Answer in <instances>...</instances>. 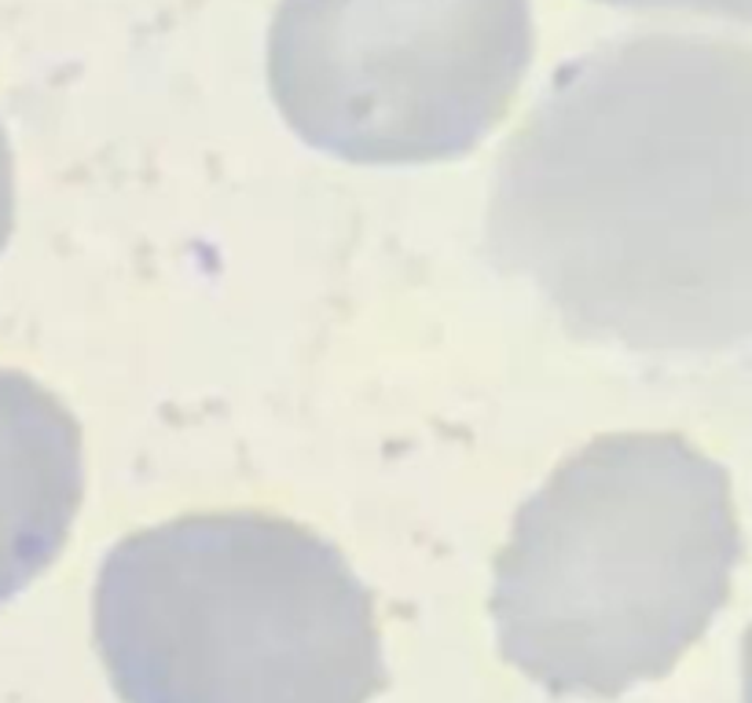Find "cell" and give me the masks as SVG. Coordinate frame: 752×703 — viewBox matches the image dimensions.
<instances>
[{"label": "cell", "mask_w": 752, "mask_h": 703, "mask_svg": "<svg viewBox=\"0 0 752 703\" xmlns=\"http://www.w3.org/2000/svg\"><path fill=\"white\" fill-rule=\"evenodd\" d=\"M485 253L580 341H752V55L624 38L565 63L499 155Z\"/></svg>", "instance_id": "cell-1"}, {"label": "cell", "mask_w": 752, "mask_h": 703, "mask_svg": "<svg viewBox=\"0 0 752 703\" xmlns=\"http://www.w3.org/2000/svg\"><path fill=\"white\" fill-rule=\"evenodd\" d=\"M738 557L720 462L679 433L599 436L521 505L499 550V652L554 696H621L709 630Z\"/></svg>", "instance_id": "cell-2"}, {"label": "cell", "mask_w": 752, "mask_h": 703, "mask_svg": "<svg viewBox=\"0 0 752 703\" xmlns=\"http://www.w3.org/2000/svg\"><path fill=\"white\" fill-rule=\"evenodd\" d=\"M93 630L125 703H371L385 685L371 590L276 513H188L107 553Z\"/></svg>", "instance_id": "cell-3"}, {"label": "cell", "mask_w": 752, "mask_h": 703, "mask_svg": "<svg viewBox=\"0 0 752 703\" xmlns=\"http://www.w3.org/2000/svg\"><path fill=\"white\" fill-rule=\"evenodd\" d=\"M532 49L529 0H279L268 88L316 151L426 166L504 121Z\"/></svg>", "instance_id": "cell-4"}, {"label": "cell", "mask_w": 752, "mask_h": 703, "mask_svg": "<svg viewBox=\"0 0 752 703\" xmlns=\"http://www.w3.org/2000/svg\"><path fill=\"white\" fill-rule=\"evenodd\" d=\"M85 491L82 425L30 374L0 366V601L60 557Z\"/></svg>", "instance_id": "cell-5"}, {"label": "cell", "mask_w": 752, "mask_h": 703, "mask_svg": "<svg viewBox=\"0 0 752 703\" xmlns=\"http://www.w3.org/2000/svg\"><path fill=\"white\" fill-rule=\"evenodd\" d=\"M11 227H15V161H11V143L0 125V253H4Z\"/></svg>", "instance_id": "cell-6"}, {"label": "cell", "mask_w": 752, "mask_h": 703, "mask_svg": "<svg viewBox=\"0 0 752 703\" xmlns=\"http://www.w3.org/2000/svg\"><path fill=\"white\" fill-rule=\"evenodd\" d=\"M742 674H745V703H752V627L745 633V656H742Z\"/></svg>", "instance_id": "cell-7"}]
</instances>
